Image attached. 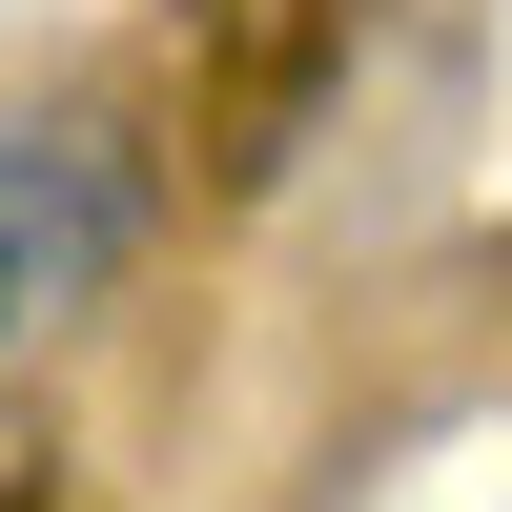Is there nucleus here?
<instances>
[{
  "label": "nucleus",
  "instance_id": "f257e3e1",
  "mask_svg": "<svg viewBox=\"0 0 512 512\" xmlns=\"http://www.w3.org/2000/svg\"><path fill=\"white\" fill-rule=\"evenodd\" d=\"M164 226V144L123 82H41V103H0V349H41V328H82L123 267H144Z\"/></svg>",
  "mask_w": 512,
  "mask_h": 512
},
{
  "label": "nucleus",
  "instance_id": "f03ea898",
  "mask_svg": "<svg viewBox=\"0 0 512 512\" xmlns=\"http://www.w3.org/2000/svg\"><path fill=\"white\" fill-rule=\"evenodd\" d=\"M0 512H82V472H62L41 431H0Z\"/></svg>",
  "mask_w": 512,
  "mask_h": 512
}]
</instances>
